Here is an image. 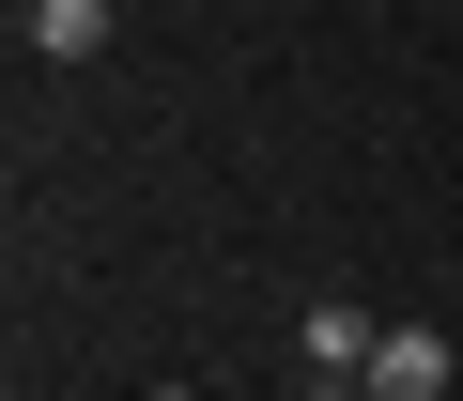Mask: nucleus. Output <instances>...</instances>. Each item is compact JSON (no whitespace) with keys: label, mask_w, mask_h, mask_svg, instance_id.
<instances>
[{"label":"nucleus","mask_w":463,"mask_h":401,"mask_svg":"<svg viewBox=\"0 0 463 401\" xmlns=\"http://www.w3.org/2000/svg\"><path fill=\"white\" fill-rule=\"evenodd\" d=\"M32 62H109V0H32Z\"/></svg>","instance_id":"nucleus-3"},{"label":"nucleus","mask_w":463,"mask_h":401,"mask_svg":"<svg viewBox=\"0 0 463 401\" xmlns=\"http://www.w3.org/2000/svg\"><path fill=\"white\" fill-rule=\"evenodd\" d=\"M155 401H201V386H155Z\"/></svg>","instance_id":"nucleus-4"},{"label":"nucleus","mask_w":463,"mask_h":401,"mask_svg":"<svg viewBox=\"0 0 463 401\" xmlns=\"http://www.w3.org/2000/svg\"><path fill=\"white\" fill-rule=\"evenodd\" d=\"M448 386H463L448 324H386V340H371V401H448Z\"/></svg>","instance_id":"nucleus-1"},{"label":"nucleus","mask_w":463,"mask_h":401,"mask_svg":"<svg viewBox=\"0 0 463 401\" xmlns=\"http://www.w3.org/2000/svg\"><path fill=\"white\" fill-rule=\"evenodd\" d=\"M371 340H386V309H355V294H309L294 309V355L309 370H371Z\"/></svg>","instance_id":"nucleus-2"}]
</instances>
